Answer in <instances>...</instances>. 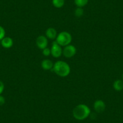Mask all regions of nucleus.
Returning <instances> with one entry per match:
<instances>
[{
  "instance_id": "6",
  "label": "nucleus",
  "mask_w": 123,
  "mask_h": 123,
  "mask_svg": "<svg viewBox=\"0 0 123 123\" xmlns=\"http://www.w3.org/2000/svg\"><path fill=\"white\" fill-rule=\"evenodd\" d=\"M48 38L43 35L39 36L36 39V45L41 49H43L47 48V45H48Z\"/></svg>"
},
{
  "instance_id": "5",
  "label": "nucleus",
  "mask_w": 123,
  "mask_h": 123,
  "mask_svg": "<svg viewBox=\"0 0 123 123\" xmlns=\"http://www.w3.org/2000/svg\"><path fill=\"white\" fill-rule=\"evenodd\" d=\"M77 53V49L73 45L69 44L64 47L63 49V55L66 58H71L75 55Z\"/></svg>"
},
{
  "instance_id": "8",
  "label": "nucleus",
  "mask_w": 123,
  "mask_h": 123,
  "mask_svg": "<svg viewBox=\"0 0 123 123\" xmlns=\"http://www.w3.org/2000/svg\"><path fill=\"white\" fill-rule=\"evenodd\" d=\"M57 35L58 34L56 30L53 27H49L45 31V36L47 38L51 40H54L56 39Z\"/></svg>"
},
{
  "instance_id": "2",
  "label": "nucleus",
  "mask_w": 123,
  "mask_h": 123,
  "mask_svg": "<svg viewBox=\"0 0 123 123\" xmlns=\"http://www.w3.org/2000/svg\"><path fill=\"white\" fill-rule=\"evenodd\" d=\"M73 114L77 120H84L91 114V109L87 105L80 104L75 106L73 109Z\"/></svg>"
},
{
  "instance_id": "9",
  "label": "nucleus",
  "mask_w": 123,
  "mask_h": 123,
  "mask_svg": "<svg viewBox=\"0 0 123 123\" xmlns=\"http://www.w3.org/2000/svg\"><path fill=\"white\" fill-rule=\"evenodd\" d=\"M53 66L54 64L53 62L49 59H44L41 62V67L44 70H51L53 69Z\"/></svg>"
},
{
  "instance_id": "17",
  "label": "nucleus",
  "mask_w": 123,
  "mask_h": 123,
  "mask_svg": "<svg viewBox=\"0 0 123 123\" xmlns=\"http://www.w3.org/2000/svg\"><path fill=\"white\" fill-rule=\"evenodd\" d=\"M4 90V84L2 81L0 80V95H1V94L3 92Z\"/></svg>"
},
{
  "instance_id": "18",
  "label": "nucleus",
  "mask_w": 123,
  "mask_h": 123,
  "mask_svg": "<svg viewBox=\"0 0 123 123\" xmlns=\"http://www.w3.org/2000/svg\"><path fill=\"white\" fill-rule=\"evenodd\" d=\"M6 102V100H5V98L3 96L0 95V106H3L5 104Z\"/></svg>"
},
{
  "instance_id": "7",
  "label": "nucleus",
  "mask_w": 123,
  "mask_h": 123,
  "mask_svg": "<svg viewBox=\"0 0 123 123\" xmlns=\"http://www.w3.org/2000/svg\"><path fill=\"white\" fill-rule=\"evenodd\" d=\"M94 109L98 113H102L106 109V104L103 100H97L94 102Z\"/></svg>"
},
{
  "instance_id": "16",
  "label": "nucleus",
  "mask_w": 123,
  "mask_h": 123,
  "mask_svg": "<svg viewBox=\"0 0 123 123\" xmlns=\"http://www.w3.org/2000/svg\"><path fill=\"white\" fill-rule=\"evenodd\" d=\"M42 54L45 56H49L51 54V49L48 48H45L42 49Z\"/></svg>"
},
{
  "instance_id": "12",
  "label": "nucleus",
  "mask_w": 123,
  "mask_h": 123,
  "mask_svg": "<svg viewBox=\"0 0 123 123\" xmlns=\"http://www.w3.org/2000/svg\"><path fill=\"white\" fill-rule=\"evenodd\" d=\"M53 6L57 9L62 8L65 4V0H52Z\"/></svg>"
},
{
  "instance_id": "4",
  "label": "nucleus",
  "mask_w": 123,
  "mask_h": 123,
  "mask_svg": "<svg viewBox=\"0 0 123 123\" xmlns=\"http://www.w3.org/2000/svg\"><path fill=\"white\" fill-rule=\"evenodd\" d=\"M63 54V49L62 47L56 42L54 41L52 43L51 48V54L55 58H59Z\"/></svg>"
},
{
  "instance_id": "10",
  "label": "nucleus",
  "mask_w": 123,
  "mask_h": 123,
  "mask_svg": "<svg viewBox=\"0 0 123 123\" xmlns=\"http://www.w3.org/2000/svg\"><path fill=\"white\" fill-rule=\"evenodd\" d=\"M1 45L4 48H10L13 45V41L10 37H5L1 40Z\"/></svg>"
},
{
  "instance_id": "3",
  "label": "nucleus",
  "mask_w": 123,
  "mask_h": 123,
  "mask_svg": "<svg viewBox=\"0 0 123 123\" xmlns=\"http://www.w3.org/2000/svg\"><path fill=\"white\" fill-rule=\"evenodd\" d=\"M55 41L61 47H65L71 43L73 40L71 35L68 31H62L57 35Z\"/></svg>"
},
{
  "instance_id": "15",
  "label": "nucleus",
  "mask_w": 123,
  "mask_h": 123,
  "mask_svg": "<svg viewBox=\"0 0 123 123\" xmlns=\"http://www.w3.org/2000/svg\"><path fill=\"white\" fill-rule=\"evenodd\" d=\"M6 31L4 27L0 25V41H1L4 37H5Z\"/></svg>"
},
{
  "instance_id": "19",
  "label": "nucleus",
  "mask_w": 123,
  "mask_h": 123,
  "mask_svg": "<svg viewBox=\"0 0 123 123\" xmlns=\"http://www.w3.org/2000/svg\"><path fill=\"white\" fill-rule=\"evenodd\" d=\"M122 79H123V74H122Z\"/></svg>"
},
{
  "instance_id": "11",
  "label": "nucleus",
  "mask_w": 123,
  "mask_h": 123,
  "mask_svg": "<svg viewBox=\"0 0 123 123\" xmlns=\"http://www.w3.org/2000/svg\"><path fill=\"white\" fill-rule=\"evenodd\" d=\"M113 87L115 91H121L123 89V81L121 80H117L113 82Z\"/></svg>"
},
{
  "instance_id": "14",
  "label": "nucleus",
  "mask_w": 123,
  "mask_h": 123,
  "mask_svg": "<svg viewBox=\"0 0 123 123\" xmlns=\"http://www.w3.org/2000/svg\"><path fill=\"white\" fill-rule=\"evenodd\" d=\"M84 10L82 9V7H77L74 11V15L75 16L78 18H80L83 15Z\"/></svg>"
},
{
  "instance_id": "13",
  "label": "nucleus",
  "mask_w": 123,
  "mask_h": 123,
  "mask_svg": "<svg viewBox=\"0 0 123 123\" xmlns=\"http://www.w3.org/2000/svg\"><path fill=\"white\" fill-rule=\"evenodd\" d=\"M89 0H74V4L77 7H83L87 4Z\"/></svg>"
},
{
  "instance_id": "1",
  "label": "nucleus",
  "mask_w": 123,
  "mask_h": 123,
  "mask_svg": "<svg viewBox=\"0 0 123 123\" xmlns=\"http://www.w3.org/2000/svg\"><path fill=\"white\" fill-rule=\"evenodd\" d=\"M53 71L59 77H66L70 74L71 68L67 62L59 60L54 64Z\"/></svg>"
}]
</instances>
